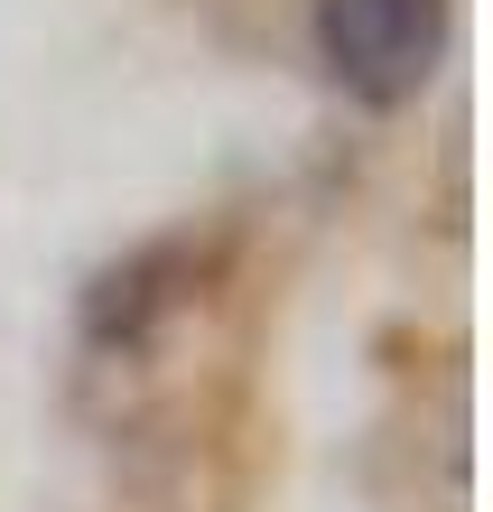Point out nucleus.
Masks as SVG:
<instances>
[{
    "mask_svg": "<svg viewBox=\"0 0 493 512\" xmlns=\"http://www.w3.org/2000/svg\"><path fill=\"white\" fill-rule=\"evenodd\" d=\"M177 243H140V252H121V261H103L94 280H84V345H140L149 326H159L168 308H177Z\"/></svg>",
    "mask_w": 493,
    "mask_h": 512,
    "instance_id": "2",
    "label": "nucleus"
},
{
    "mask_svg": "<svg viewBox=\"0 0 493 512\" xmlns=\"http://www.w3.org/2000/svg\"><path fill=\"white\" fill-rule=\"evenodd\" d=\"M447 19H456V0H317L307 38H317V66L345 103L410 112L447 56Z\"/></svg>",
    "mask_w": 493,
    "mask_h": 512,
    "instance_id": "1",
    "label": "nucleus"
}]
</instances>
